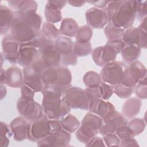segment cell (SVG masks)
Segmentation results:
<instances>
[{"label": "cell", "instance_id": "6da1fadb", "mask_svg": "<svg viewBox=\"0 0 147 147\" xmlns=\"http://www.w3.org/2000/svg\"><path fill=\"white\" fill-rule=\"evenodd\" d=\"M65 91L60 87L49 86L41 92L43 112L49 119H60L69 114L71 109L63 97Z\"/></svg>", "mask_w": 147, "mask_h": 147}, {"label": "cell", "instance_id": "7a4b0ae2", "mask_svg": "<svg viewBox=\"0 0 147 147\" xmlns=\"http://www.w3.org/2000/svg\"><path fill=\"white\" fill-rule=\"evenodd\" d=\"M137 1H110L105 9L109 23L123 29L132 26L136 18Z\"/></svg>", "mask_w": 147, "mask_h": 147}, {"label": "cell", "instance_id": "3957f363", "mask_svg": "<svg viewBox=\"0 0 147 147\" xmlns=\"http://www.w3.org/2000/svg\"><path fill=\"white\" fill-rule=\"evenodd\" d=\"M47 68L38 57L30 64L24 67V84L36 92H42L45 86L42 80V74Z\"/></svg>", "mask_w": 147, "mask_h": 147}, {"label": "cell", "instance_id": "277c9868", "mask_svg": "<svg viewBox=\"0 0 147 147\" xmlns=\"http://www.w3.org/2000/svg\"><path fill=\"white\" fill-rule=\"evenodd\" d=\"M127 71V64L123 61L115 60L103 66L100 75L103 82L115 86L123 82Z\"/></svg>", "mask_w": 147, "mask_h": 147}, {"label": "cell", "instance_id": "5b68a950", "mask_svg": "<svg viewBox=\"0 0 147 147\" xmlns=\"http://www.w3.org/2000/svg\"><path fill=\"white\" fill-rule=\"evenodd\" d=\"M14 11V19L10 30V34L20 43L32 41L37 31L32 26L21 13L16 11Z\"/></svg>", "mask_w": 147, "mask_h": 147}, {"label": "cell", "instance_id": "8992f818", "mask_svg": "<svg viewBox=\"0 0 147 147\" xmlns=\"http://www.w3.org/2000/svg\"><path fill=\"white\" fill-rule=\"evenodd\" d=\"M74 44L69 38L60 36L55 41V46L61 56V64L63 66L75 65L77 56L74 52Z\"/></svg>", "mask_w": 147, "mask_h": 147}, {"label": "cell", "instance_id": "52a82bcc", "mask_svg": "<svg viewBox=\"0 0 147 147\" xmlns=\"http://www.w3.org/2000/svg\"><path fill=\"white\" fill-rule=\"evenodd\" d=\"M17 109L21 116L29 122L38 119L44 114L42 106L34 99H26L21 97L17 100Z\"/></svg>", "mask_w": 147, "mask_h": 147}, {"label": "cell", "instance_id": "ba28073f", "mask_svg": "<svg viewBox=\"0 0 147 147\" xmlns=\"http://www.w3.org/2000/svg\"><path fill=\"white\" fill-rule=\"evenodd\" d=\"M63 97L71 109L88 110L90 102L84 90L82 88L71 86L66 90Z\"/></svg>", "mask_w": 147, "mask_h": 147}, {"label": "cell", "instance_id": "9c48e42d", "mask_svg": "<svg viewBox=\"0 0 147 147\" xmlns=\"http://www.w3.org/2000/svg\"><path fill=\"white\" fill-rule=\"evenodd\" d=\"M51 132L50 119L43 114L38 119L29 122L27 139L32 142H37Z\"/></svg>", "mask_w": 147, "mask_h": 147}, {"label": "cell", "instance_id": "30bf717a", "mask_svg": "<svg viewBox=\"0 0 147 147\" xmlns=\"http://www.w3.org/2000/svg\"><path fill=\"white\" fill-rule=\"evenodd\" d=\"M71 139V133L64 129L51 133L37 142L38 146L65 147L69 144Z\"/></svg>", "mask_w": 147, "mask_h": 147}, {"label": "cell", "instance_id": "8fae6325", "mask_svg": "<svg viewBox=\"0 0 147 147\" xmlns=\"http://www.w3.org/2000/svg\"><path fill=\"white\" fill-rule=\"evenodd\" d=\"M146 68L140 61L136 60L127 65V75L123 84L129 87H134L137 83L146 76Z\"/></svg>", "mask_w": 147, "mask_h": 147}, {"label": "cell", "instance_id": "7c38bea8", "mask_svg": "<svg viewBox=\"0 0 147 147\" xmlns=\"http://www.w3.org/2000/svg\"><path fill=\"white\" fill-rule=\"evenodd\" d=\"M20 44L10 33L5 35L2 39V51L1 52L5 59L12 64L17 63Z\"/></svg>", "mask_w": 147, "mask_h": 147}, {"label": "cell", "instance_id": "4fadbf2b", "mask_svg": "<svg viewBox=\"0 0 147 147\" xmlns=\"http://www.w3.org/2000/svg\"><path fill=\"white\" fill-rule=\"evenodd\" d=\"M103 124L99 133L104 136L106 134L115 133V130L121 126L127 124L128 121L123 115L116 110L112 112L103 119Z\"/></svg>", "mask_w": 147, "mask_h": 147}, {"label": "cell", "instance_id": "5bb4252c", "mask_svg": "<svg viewBox=\"0 0 147 147\" xmlns=\"http://www.w3.org/2000/svg\"><path fill=\"white\" fill-rule=\"evenodd\" d=\"M85 17L87 25L91 28L101 29L109 23L108 15L105 9L95 7H91L86 11Z\"/></svg>", "mask_w": 147, "mask_h": 147}, {"label": "cell", "instance_id": "9a60e30c", "mask_svg": "<svg viewBox=\"0 0 147 147\" xmlns=\"http://www.w3.org/2000/svg\"><path fill=\"white\" fill-rule=\"evenodd\" d=\"M39 57L48 68H56L61 64V56L55 48V42L47 45L39 49Z\"/></svg>", "mask_w": 147, "mask_h": 147}, {"label": "cell", "instance_id": "2e32d148", "mask_svg": "<svg viewBox=\"0 0 147 147\" xmlns=\"http://www.w3.org/2000/svg\"><path fill=\"white\" fill-rule=\"evenodd\" d=\"M39 55L38 50L30 42L21 43L18 54L17 64L25 67L32 63Z\"/></svg>", "mask_w": 147, "mask_h": 147}, {"label": "cell", "instance_id": "e0dca14e", "mask_svg": "<svg viewBox=\"0 0 147 147\" xmlns=\"http://www.w3.org/2000/svg\"><path fill=\"white\" fill-rule=\"evenodd\" d=\"M29 122L23 117L20 116L13 119L9 127L13 139L17 142H21L27 139Z\"/></svg>", "mask_w": 147, "mask_h": 147}, {"label": "cell", "instance_id": "ac0fdd59", "mask_svg": "<svg viewBox=\"0 0 147 147\" xmlns=\"http://www.w3.org/2000/svg\"><path fill=\"white\" fill-rule=\"evenodd\" d=\"M117 55L105 45L95 48L92 51V58L95 64L99 67L115 61Z\"/></svg>", "mask_w": 147, "mask_h": 147}, {"label": "cell", "instance_id": "d6986e66", "mask_svg": "<svg viewBox=\"0 0 147 147\" xmlns=\"http://www.w3.org/2000/svg\"><path fill=\"white\" fill-rule=\"evenodd\" d=\"M24 84V75L21 69L13 65L6 69L5 84L11 88H21Z\"/></svg>", "mask_w": 147, "mask_h": 147}, {"label": "cell", "instance_id": "ffe728a7", "mask_svg": "<svg viewBox=\"0 0 147 147\" xmlns=\"http://www.w3.org/2000/svg\"><path fill=\"white\" fill-rule=\"evenodd\" d=\"M88 110L103 119L107 115L115 111L114 106L110 102L102 98L90 103Z\"/></svg>", "mask_w": 147, "mask_h": 147}, {"label": "cell", "instance_id": "44dd1931", "mask_svg": "<svg viewBox=\"0 0 147 147\" xmlns=\"http://www.w3.org/2000/svg\"><path fill=\"white\" fill-rule=\"evenodd\" d=\"M14 19V11L10 7L0 6V34L6 35L10 30Z\"/></svg>", "mask_w": 147, "mask_h": 147}, {"label": "cell", "instance_id": "7402d4cb", "mask_svg": "<svg viewBox=\"0 0 147 147\" xmlns=\"http://www.w3.org/2000/svg\"><path fill=\"white\" fill-rule=\"evenodd\" d=\"M142 102L140 99L136 97L127 98L123 104L122 114L126 119H132L140 111Z\"/></svg>", "mask_w": 147, "mask_h": 147}, {"label": "cell", "instance_id": "603a6c76", "mask_svg": "<svg viewBox=\"0 0 147 147\" xmlns=\"http://www.w3.org/2000/svg\"><path fill=\"white\" fill-rule=\"evenodd\" d=\"M9 7L13 11H18L22 14L36 13L38 5L33 0H17L8 1Z\"/></svg>", "mask_w": 147, "mask_h": 147}, {"label": "cell", "instance_id": "cb8c5ba5", "mask_svg": "<svg viewBox=\"0 0 147 147\" xmlns=\"http://www.w3.org/2000/svg\"><path fill=\"white\" fill-rule=\"evenodd\" d=\"M141 53V48L136 44H126L121 53L123 62L129 64L138 60Z\"/></svg>", "mask_w": 147, "mask_h": 147}, {"label": "cell", "instance_id": "d4e9b609", "mask_svg": "<svg viewBox=\"0 0 147 147\" xmlns=\"http://www.w3.org/2000/svg\"><path fill=\"white\" fill-rule=\"evenodd\" d=\"M58 72V79L55 86L64 90H67L71 86L72 74L70 70L65 66H59L57 67Z\"/></svg>", "mask_w": 147, "mask_h": 147}, {"label": "cell", "instance_id": "484cf974", "mask_svg": "<svg viewBox=\"0 0 147 147\" xmlns=\"http://www.w3.org/2000/svg\"><path fill=\"white\" fill-rule=\"evenodd\" d=\"M79 28L75 20L72 18H65L61 21L59 30L61 35L70 38L75 37Z\"/></svg>", "mask_w": 147, "mask_h": 147}, {"label": "cell", "instance_id": "4316f807", "mask_svg": "<svg viewBox=\"0 0 147 147\" xmlns=\"http://www.w3.org/2000/svg\"><path fill=\"white\" fill-rule=\"evenodd\" d=\"M103 124V119L99 116L91 113H87L82 119L80 125H83L97 133Z\"/></svg>", "mask_w": 147, "mask_h": 147}, {"label": "cell", "instance_id": "83f0119b", "mask_svg": "<svg viewBox=\"0 0 147 147\" xmlns=\"http://www.w3.org/2000/svg\"><path fill=\"white\" fill-rule=\"evenodd\" d=\"M60 122L63 129L70 133L75 132L80 125L78 119L71 114H68L60 119Z\"/></svg>", "mask_w": 147, "mask_h": 147}, {"label": "cell", "instance_id": "f1b7e54d", "mask_svg": "<svg viewBox=\"0 0 147 147\" xmlns=\"http://www.w3.org/2000/svg\"><path fill=\"white\" fill-rule=\"evenodd\" d=\"M44 16L47 22L54 24L62 20L61 10L51 5L47 2L44 7Z\"/></svg>", "mask_w": 147, "mask_h": 147}, {"label": "cell", "instance_id": "f546056e", "mask_svg": "<svg viewBox=\"0 0 147 147\" xmlns=\"http://www.w3.org/2000/svg\"><path fill=\"white\" fill-rule=\"evenodd\" d=\"M122 40L126 44H136L140 46V35L138 28L131 26L125 29Z\"/></svg>", "mask_w": 147, "mask_h": 147}, {"label": "cell", "instance_id": "4dcf8cb0", "mask_svg": "<svg viewBox=\"0 0 147 147\" xmlns=\"http://www.w3.org/2000/svg\"><path fill=\"white\" fill-rule=\"evenodd\" d=\"M58 79L57 67L46 68L42 74V80L45 88L55 86Z\"/></svg>", "mask_w": 147, "mask_h": 147}, {"label": "cell", "instance_id": "1f68e13d", "mask_svg": "<svg viewBox=\"0 0 147 147\" xmlns=\"http://www.w3.org/2000/svg\"><path fill=\"white\" fill-rule=\"evenodd\" d=\"M75 132L76 139L79 142L85 144L98 133L82 125H80V126Z\"/></svg>", "mask_w": 147, "mask_h": 147}, {"label": "cell", "instance_id": "d6a6232c", "mask_svg": "<svg viewBox=\"0 0 147 147\" xmlns=\"http://www.w3.org/2000/svg\"><path fill=\"white\" fill-rule=\"evenodd\" d=\"M83 81L86 87H98L103 82L100 74L93 71L86 72L83 77Z\"/></svg>", "mask_w": 147, "mask_h": 147}, {"label": "cell", "instance_id": "836d02e7", "mask_svg": "<svg viewBox=\"0 0 147 147\" xmlns=\"http://www.w3.org/2000/svg\"><path fill=\"white\" fill-rule=\"evenodd\" d=\"M133 137L140 135L146 127V122L142 118H135L130 120L127 124Z\"/></svg>", "mask_w": 147, "mask_h": 147}, {"label": "cell", "instance_id": "e575fe53", "mask_svg": "<svg viewBox=\"0 0 147 147\" xmlns=\"http://www.w3.org/2000/svg\"><path fill=\"white\" fill-rule=\"evenodd\" d=\"M92 28L87 25L80 26L75 35L76 41L80 43L90 42L92 36Z\"/></svg>", "mask_w": 147, "mask_h": 147}, {"label": "cell", "instance_id": "d590c367", "mask_svg": "<svg viewBox=\"0 0 147 147\" xmlns=\"http://www.w3.org/2000/svg\"><path fill=\"white\" fill-rule=\"evenodd\" d=\"M40 30L45 37L53 41H55L61 36L59 29L53 24L48 22L43 23Z\"/></svg>", "mask_w": 147, "mask_h": 147}, {"label": "cell", "instance_id": "8d00e7d4", "mask_svg": "<svg viewBox=\"0 0 147 147\" xmlns=\"http://www.w3.org/2000/svg\"><path fill=\"white\" fill-rule=\"evenodd\" d=\"M125 30L114 25L111 23H109L104 28V33L108 40L120 39L122 38Z\"/></svg>", "mask_w": 147, "mask_h": 147}, {"label": "cell", "instance_id": "74e56055", "mask_svg": "<svg viewBox=\"0 0 147 147\" xmlns=\"http://www.w3.org/2000/svg\"><path fill=\"white\" fill-rule=\"evenodd\" d=\"M12 136L10 127L2 121L0 122V146L7 147L10 144L9 138Z\"/></svg>", "mask_w": 147, "mask_h": 147}, {"label": "cell", "instance_id": "f35d334b", "mask_svg": "<svg viewBox=\"0 0 147 147\" xmlns=\"http://www.w3.org/2000/svg\"><path fill=\"white\" fill-rule=\"evenodd\" d=\"M74 52L77 57H84L88 55L92 52L91 42L80 43L75 41L74 44Z\"/></svg>", "mask_w": 147, "mask_h": 147}, {"label": "cell", "instance_id": "ab89813d", "mask_svg": "<svg viewBox=\"0 0 147 147\" xmlns=\"http://www.w3.org/2000/svg\"><path fill=\"white\" fill-rule=\"evenodd\" d=\"M30 43L37 49H39L47 45L54 43L55 41L50 40L45 37L41 30L37 32L34 38L29 41Z\"/></svg>", "mask_w": 147, "mask_h": 147}, {"label": "cell", "instance_id": "60d3db41", "mask_svg": "<svg viewBox=\"0 0 147 147\" xmlns=\"http://www.w3.org/2000/svg\"><path fill=\"white\" fill-rule=\"evenodd\" d=\"M114 86V92L120 98L127 99L134 92V87H129L123 84H118Z\"/></svg>", "mask_w": 147, "mask_h": 147}, {"label": "cell", "instance_id": "b9f144b4", "mask_svg": "<svg viewBox=\"0 0 147 147\" xmlns=\"http://www.w3.org/2000/svg\"><path fill=\"white\" fill-rule=\"evenodd\" d=\"M134 92L137 98L140 99H146L147 98L146 76L141 79L136 85Z\"/></svg>", "mask_w": 147, "mask_h": 147}, {"label": "cell", "instance_id": "7bdbcfd3", "mask_svg": "<svg viewBox=\"0 0 147 147\" xmlns=\"http://www.w3.org/2000/svg\"><path fill=\"white\" fill-rule=\"evenodd\" d=\"M105 45L114 53L118 55V53L121 52L125 44L123 41L122 38H120L109 40Z\"/></svg>", "mask_w": 147, "mask_h": 147}, {"label": "cell", "instance_id": "ee69618b", "mask_svg": "<svg viewBox=\"0 0 147 147\" xmlns=\"http://www.w3.org/2000/svg\"><path fill=\"white\" fill-rule=\"evenodd\" d=\"M99 90L100 98L104 100H107L114 93V86L103 82L99 86Z\"/></svg>", "mask_w": 147, "mask_h": 147}, {"label": "cell", "instance_id": "f6af8a7d", "mask_svg": "<svg viewBox=\"0 0 147 147\" xmlns=\"http://www.w3.org/2000/svg\"><path fill=\"white\" fill-rule=\"evenodd\" d=\"M103 140L107 146H119L121 140L115 133L103 136Z\"/></svg>", "mask_w": 147, "mask_h": 147}, {"label": "cell", "instance_id": "bcb514c9", "mask_svg": "<svg viewBox=\"0 0 147 147\" xmlns=\"http://www.w3.org/2000/svg\"><path fill=\"white\" fill-rule=\"evenodd\" d=\"M147 14V1H137L136 7V18L141 21L146 17Z\"/></svg>", "mask_w": 147, "mask_h": 147}, {"label": "cell", "instance_id": "7dc6e473", "mask_svg": "<svg viewBox=\"0 0 147 147\" xmlns=\"http://www.w3.org/2000/svg\"><path fill=\"white\" fill-rule=\"evenodd\" d=\"M140 35V47L141 49H146L147 46V39H146V24L145 22H142L138 27Z\"/></svg>", "mask_w": 147, "mask_h": 147}, {"label": "cell", "instance_id": "c3c4849f", "mask_svg": "<svg viewBox=\"0 0 147 147\" xmlns=\"http://www.w3.org/2000/svg\"><path fill=\"white\" fill-rule=\"evenodd\" d=\"M84 91L90 103L95 102L98 99L101 98L99 90V87H86V88L84 89Z\"/></svg>", "mask_w": 147, "mask_h": 147}, {"label": "cell", "instance_id": "681fc988", "mask_svg": "<svg viewBox=\"0 0 147 147\" xmlns=\"http://www.w3.org/2000/svg\"><path fill=\"white\" fill-rule=\"evenodd\" d=\"M115 133L120 140L133 137L130 129L127 125L119 126L115 131Z\"/></svg>", "mask_w": 147, "mask_h": 147}, {"label": "cell", "instance_id": "f907efd6", "mask_svg": "<svg viewBox=\"0 0 147 147\" xmlns=\"http://www.w3.org/2000/svg\"><path fill=\"white\" fill-rule=\"evenodd\" d=\"M21 88V97L26 99H34L35 91L27 85L24 84Z\"/></svg>", "mask_w": 147, "mask_h": 147}, {"label": "cell", "instance_id": "816d5d0a", "mask_svg": "<svg viewBox=\"0 0 147 147\" xmlns=\"http://www.w3.org/2000/svg\"><path fill=\"white\" fill-rule=\"evenodd\" d=\"M139 144L137 140L134 138V137H129L121 140L119 146L121 147H129V146H139Z\"/></svg>", "mask_w": 147, "mask_h": 147}, {"label": "cell", "instance_id": "f5cc1de1", "mask_svg": "<svg viewBox=\"0 0 147 147\" xmlns=\"http://www.w3.org/2000/svg\"><path fill=\"white\" fill-rule=\"evenodd\" d=\"M86 146H106L103 138L98 136H94L85 144Z\"/></svg>", "mask_w": 147, "mask_h": 147}, {"label": "cell", "instance_id": "db71d44e", "mask_svg": "<svg viewBox=\"0 0 147 147\" xmlns=\"http://www.w3.org/2000/svg\"><path fill=\"white\" fill-rule=\"evenodd\" d=\"M50 126H51V133L57 132L63 129L60 119H50Z\"/></svg>", "mask_w": 147, "mask_h": 147}, {"label": "cell", "instance_id": "11a10c76", "mask_svg": "<svg viewBox=\"0 0 147 147\" xmlns=\"http://www.w3.org/2000/svg\"><path fill=\"white\" fill-rule=\"evenodd\" d=\"M110 1H86L87 3H89L90 4H92L95 6V7L105 9L107 6Z\"/></svg>", "mask_w": 147, "mask_h": 147}, {"label": "cell", "instance_id": "9f6ffc18", "mask_svg": "<svg viewBox=\"0 0 147 147\" xmlns=\"http://www.w3.org/2000/svg\"><path fill=\"white\" fill-rule=\"evenodd\" d=\"M47 3L50 4L51 5L61 10L67 3L66 1H48Z\"/></svg>", "mask_w": 147, "mask_h": 147}, {"label": "cell", "instance_id": "6f0895ef", "mask_svg": "<svg viewBox=\"0 0 147 147\" xmlns=\"http://www.w3.org/2000/svg\"><path fill=\"white\" fill-rule=\"evenodd\" d=\"M67 3H68L71 6L74 7H81L83 6L86 2V1H67Z\"/></svg>", "mask_w": 147, "mask_h": 147}, {"label": "cell", "instance_id": "680465c9", "mask_svg": "<svg viewBox=\"0 0 147 147\" xmlns=\"http://www.w3.org/2000/svg\"><path fill=\"white\" fill-rule=\"evenodd\" d=\"M0 74V83L1 84H5L6 82V70L3 68H1Z\"/></svg>", "mask_w": 147, "mask_h": 147}, {"label": "cell", "instance_id": "91938a15", "mask_svg": "<svg viewBox=\"0 0 147 147\" xmlns=\"http://www.w3.org/2000/svg\"><path fill=\"white\" fill-rule=\"evenodd\" d=\"M7 93L6 88L3 84H1V99L2 100L6 96Z\"/></svg>", "mask_w": 147, "mask_h": 147}]
</instances>
